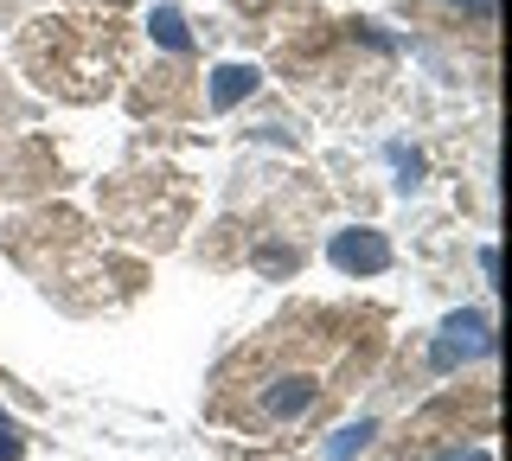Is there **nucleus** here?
Wrapping results in <instances>:
<instances>
[{
  "mask_svg": "<svg viewBox=\"0 0 512 461\" xmlns=\"http://www.w3.org/2000/svg\"><path fill=\"white\" fill-rule=\"evenodd\" d=\"M493 346V333H487V321L480 314H448L442 321V340H436V372H448V365H461V359H480Z\"/></svg>",
  "mask_w": 512,
  "mask_h": 461,
  "instance_id": "nucleus-1",
  "label": "nucleus"
},
{
  "mask_svg": "<svg viewBox=\"0 0 512 461\" xmlns=\"http://www.w3.org/2000/svg\"><path fill=\"white\" fill-rule=\"evenodd\" d=\"M333 263L346 276H378V269H391V244L378 231H340L333 237Z\"/></svg>",
  "mask_w": 512,
  "mask_h": 461,
  "instance_id": "nucleus-2",
  "label": "nucleus"
},
{
  "mask_svg": "<svg viewBox=\"0 0 512 461\" xmlns=\"http://www.w3.org/2000/svg\"><path fill=\"white\" fill-rule=\"evenodd\" d=\"M263 410H269V417H282V423L308 417V410H314V385H308V378H276V385L263 391Z\"/></svg>",
  "mask_w": 512,
  "mask_h": 461,
  "instance_id": "nucleus-3",
  "label": "nucleus"
},
{
  "mask_svg": "<svg viewBox=\"0 0 512 461\" xmlns=\"http://www.w3.org/2000/svg\"><path fill=\"white\" fill-rule=\"evenodd\" d=\"M250 90H256V71L250 65H224L218 84H212V109H231L237 97H250Z\"/></svg>",
  "mask_w": 512,
  "mask_h": 461,
  "instance_id": "nucleus-4",
  "label": "nucleus"
},
{
  "mask_svg": "<svg viewBox=\"0 0 512 461\" xmlns=\"http://www.w3.org/2000/svg\"><path fill=\"white\" fill-rule=\"evenodd\" d=\"M148 26H154V39L167 45V52H186V45H192V39H186V26H180V13H173V7H160Z\"/></svg>",
  "mask_w": 512,
  "mask_h": 461,
  "instance_id": "nucleus-5",
  "label": "nucleus"
},
{
  "mask_svg": "<svg viewBox=\"0 0 512 461\" xmlns=\"http://www.w3.org/2000/svg\"><path fill=\"white\" fill-rule=\"evenodd\" d=\"M365 436H372V423H346L340 436L327 442V461H352V449H365Z\"/></svg>",
  "mask_w": 512,
  "mask_h": 461,
  "instance_id": "nucleus-6",
  "label": "nucleus"
},
{
  "mask_svg": "<svg viewBox=\"0 0 512 461\" xmlns=\"http://www.w3.org/2000/svg\"><path fill=\"white\" fill-rule=\"evenodd\" d=\"M391 161H397V173H404V180H397V186H404V193H410V186L423 180V154H404V148H391Z\"/></svg>",
  "mask_w": 512,
  "mask_h": 461,
  "instance_id": "nucleus-7",
  "label": "nucleus"
},
{
  "mask_svg": "<svg viewBox=\"0 0 512 461\" xmlns=\"http://www.w3.org/2000/svg\"><path fill=\"white\" fill-rule=\"evenodd\" d=\"M20 449H26V442H20V429H13V423H0V461H20Z\"/></svg>",
  "mask_w": 512,
  "mask_h": 461,
  "instance_id": "nucleus-8",
  "label": "nucleus"
},
{
  "mask_svg": "<svg viewBox=\"0 0 512 461\" xmlns=\"http://www.w3.org/2000/svg\"><path fill=\"white\" fill-rule=\"evenodd\" d=\"M455 7H468V13H480V20H487V13H493V0H455Z\"/></svg>",
  "mask_w": 512,
  "mask_h": 461,
  "instance_id": "nucleus-9",
  "label": "nucleus"
},
{
  "mask_svg": "<svg viewBox=\"0 0 512 461\" xmlns=\"http://www.w3.org/2000/svg\"><path fill=\"white\" fill-rule=\"evenodd\" d=\"M442 461H487V449H468V455L455 449V455H442Z\"/></svg>",
  "mask_w": 512,
  "mask_h": 461,
  "instance_id": "nucleus-10",
  "label": "nucleus"
}]
</instances>
